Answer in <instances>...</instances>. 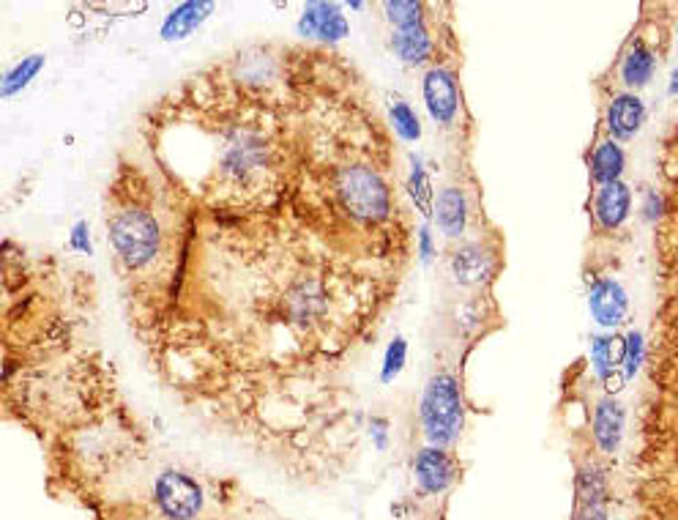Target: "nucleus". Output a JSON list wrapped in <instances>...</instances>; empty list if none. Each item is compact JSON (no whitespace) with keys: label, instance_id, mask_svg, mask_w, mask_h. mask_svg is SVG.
I'll return each mask as SVG.
<instances>
[{"label":"nucleus","instance_id":"12","mask_svg":"<svg viewBox=\"0 0 678 520\" xmlns=\"http://www.w3.org/2000/svg\"><path fill=\"white\" fill-rule=\"evenodd\" d=\"M629 206H632V192H629L627 184H605L596 195V219L602 222V228L613 230L618 228L629 214Z\"/></svg>","mask_w":678,"mask_h":520},{"label":"nucleus","instance_id":"15","mask_svg":"<svg viewBox=\"0 0 678 520\" xmlns=\"http://www.w3.org/2000/svg\"><path fill=\"white\" fill-rule=\"evenodd\" d=\"M621 173H624V151H621V146L613 143V140L596 146L594 156H591V176H594V181H599L602 187L616 184Z\"/></svg>","mask_w":678,"mask_h":520},{"label":"nucleus","instance_id":"13","mask_svg":"<svg viewBox=\"0 0 678 520\" xmlns=\"http://www.w3.org/2000/svg\"><path fill=\"white\" fill-rule=\"evenodd\" d=\"M391 50L397 52V58L405 63H427L435 52V42H432L427 25H416V28H402V31H394L391 36Z\"/></svg>","mask_w":678,"mask_h":520},{"label":"nucleus","instance_id":"16","mask_svg":"<svg viewBox=\"0 0 678 520\" xmlns=\"http://www.w3.org/2000/svg\"><path fill=\"white\" fill-rule=\"evenodd\" d=\"M47 58L44 55H28L20 63H14L9 72L3 74V83H0V99H11L14 94L25 91L28 85L36 80V74L42 72Z\"/></svg>","mask_w":678,"mask_h":520},{"label":"nucleus","instance_id":"20","mask_svg":"<svg viewBox=\"0 0 678 520\" xmlns=\"http://www.w3.org/2000/svg\"><path fill=\"white\" fill-rule=\"evenodd\" d=\"M386 14H389V20L397 25V31H402V28H416V25H427V22H424V6L422 3H413V0H394V3H386Z\"/></svg>","mask_w":678,"mask_h":520},{"label":"nucleus","instance_id":"26","mask_svg":"<svg viewBox=\"0 0 678 520\" xmlns=\"http://www.w3.org/2000/svg\"><path fill=\"white\" fill-rule=\"evenodd\" d=\"M659 206H662V203H659L657 195L651 192V195H648V198H646V208H643V211H646V217L648 219H657L659 217Z\"/></svg>","mask_w":678,"mask_h":520},{"label":"nucleus","instance_id":"10","mask_svg":"<svg viewBox=\"0 0 678 520\" xmlns=\"http://www.w3.org/2000/svg\"><path fill=\"white\" fill-rule=\"evenodd\" d=\"M643 118H646V107L640 102V96L635 94L616 96L613 104L607 107V129L618 140H629L635 135L643 124Z\"/></svg>","mask_w":678,"mask_h":520},{"label":"nucleus","instance_id":"11","mask_svg":"<svg viewBox=\"0 0 678 520\" xmlns=\"http://www.w3.org/2000/svg\"><path fill=\"white\" fill-rule=\"evenodd\" d=\"M624 436V408L618 406L616 400H602L594 408V438L602 452L613 455L618 452Z\"/></svg>","mask_w":678,"mask_h":520},{"label":"nucleus","instance_id":"25","mask_svg":"<svg viewBox=\"0 0 678 520\" xmlns=\"http://www.w3.org/2000/svg\"><path fill=\"white\" fill-rule=\"evenodd\" d=\"M386 430H389V422H386L383 416H372L370 436L372 441H375V449H378V452H383V449L389 447V433H386Z\"/></svg>","mask_w":678,"mask_h":520},{"label":"nucleus","instance_id":"22","mask_svg":"<svg viewBox=\"0 0 678 520\" xmlns=\"http://www.w3.org/2000/svg\"><path fill=\"white\" fill-rule=\"evenodd\" d=\"M69 250L80 252V255H93V241H91V225L85 219H77L69 230Z\"/></svg>","mask_w":678,"mask_h":520},{"label":"nucleus","instance_id":"17","mask_svg":"<svg viewBox=\"0 0 678 520\" xmlns=\"http://www.w3.org/2000/svg\"><path fill=\"white\" fill-rule=\"evenodd\" d=\"M408 195H411L413 206L422 217H430L435 211V195H432V184L427 178V170H424L422 159L419 156H411V178H408Z\"/></svg>","mask_w":678,"mask_h":520},{"label":"nucleus","instance_id":"21","mask_svg":"<svg viewBox=\"0 0 678 520\" xmlns=\"http://www.w3.org/2000/svg\"><path fill=\"white\" fill-rule=\"evenodd\" d=\"M405 359H408V343H405V337H394L386 348V356H383V367H381V381L383 384H391V381H397V375L405 370Z\"/></svg>","mask_w":678,"mask_h":520},{"label":"nucleus","instance_id":"2","mask_svg":"<svg viewBox=\"0 0 678 520\" xmlns=\"http://www.w3.org/2000/svg\"><path fill=\"white\" fill-rule=\"evenodd\" d=\"M156 512L165 520H197L206 507V490L181 468H162L151 485Z\"/></svg>","mask_w":678,"mask_h":520},{"label":"nucleus","instance_id":"27","mask_svg":"<svg viewBox=\"0 0 678 520\" xmlns=\"http://www.w3.org/2000/svg\"><path fill=\"white\" fill-rule=\"evenodd\" d=\"M670 96H678V69L673 72V77H670V88H668Z\"/></svg>","mask_w":678,"mask_h":520},{"label":"nucleus","instance_id":"23","mask_svg":"<svg viewBox=\"0 0 678 520\" xmlns=\"http://www.w3.org/2000/svg\"><path fill=\"white\" fill-rule=\"evenodd\" d=\"M643 362V337L640 332H629L624 337V364H627V378L637 373V367Z\"/></svg>","mask_w":678,"mask_h":520},{"label":"nucleus","instance_id":"18","mask_svg":"<svg viewBox=\"0 0 678 520\" xmlns=\"http://www.w3.org/2000/svg\"><path fill=\"white\" fill-rule=\"evenodd\" d=\"M624 359V343L616 337H594L591 340V362L599 378L616 373V364Z\"/></svg>","mask_w":678,"mask_h":520},{"label":"nucleus","instance_id":"3","mask_svg":"<svg viewBox=\"0 0 678 520\" xmlns=\"http://www.w3.org/2000/svg\"><path fill=\"white\" fill-rule=\"evenodd\" d=\"M296 31L301 39H318L323 44H334L350 33L348 17L337 3H307L298 17Z\"/></svg>","mask_w":678,"mask_h":520},{"label":"nucleus","instance_id":"14","mask_svg":"<svg viewBox=\"0 0 678 520\" xmlns=\"http://www.w3.org/2000/svg\"><path fill=\"white\" fill-rule=\"evenodd\" d=\"M654 66H657L654 52L648 50L643 42H635L624 55V61H621V80L629 88H643L651 80Z\"/></svg>","mask_w":678,"mask_h":520},{"label":"nucleus","instance_id":"5","mask_svg":"<svg viewBox=\"0 0 678 520\" xmlns=\"http://www.w3.org/2000/svg\"><path fill=\"white\" fill-rule=\"evenodd\" d=\"M413 474H416V485L427 496H438L454 482V460L449 458L446 449L438 447H424L419 449V455L413 460Z\"/></svg>","mask_w":678,"mask_h":520},{"label":"nucleus","instance_id":"4","mask_svg":"<svg viewBox=\"0 0 678 520\" xmlns=\"http://www.w3.org/2000/svg\"><path fill=\"white\" fill-rule=\"evenodd\" d=\"M424 104L435 124L446 126L457 118L460 91H457L454 72H449L446 66H432L430 72L424 74Z\"/></svg>","mask_w":678,"mask_h":520},{"label":"nucleus","instance_id":"24","mask_svg":"<svg viewBox=\"0 0 678 520\" xmlns=\"http://www.w3.org/2000/svg\"><path fill=\"white\" fill-rule=\"evenodd\" d=\"M416 255L422 263H430L432 255H435V244H432V233L427 225L416 230Z\"/></svg>","mask_w":678,"mask_h":520},{"label":"nucleus","instance_id":"6","mask_svg":"<svg viewBox=\"0 0 678 520\" xmlns=\"http://www.w3.org/2000/svg\"><path fill=\"white\" fill-rule=\"evenodd\" d=\"M588 307H591V315L599 326L605 329H613L618 323H624L627 318V291L621 288V282L610 280V277H599L591 285L588 291Z\"/></svg>","mask_w":678,"mask_h":520},{"label":"nucleus","instance_id":"19","mask_svg":"<svg viewBox=\"0 0 678 520\" xmlns=\"http://www.w3.org/2000/svg\"><path fill=\"white\" fill-rule=\"evenodd\" d=\"M389 121L391 129L405 140V143H416L422 137V124H419V115L413 110L411 104L402 102V99H394L389 107Z\"/></svg>","mask_w":678,"mask_h":520},{"label":"nucleus","instance_id":"9","mask_svg":"<svg viewBox=\"0 0 678 520\" xmlns=\"http://www.w3.org/2000/svg\"><path fill=\"white\" fill-rule=\"evenodd\" d=\"M435 222L441 233H446L449 239L463 236L465 225H468V200L465 192L457 187H446L435 200Z\"/></svg>","mask_w":678,"mask_h":520},{"label":"nucleus","instance_id":"1","mask_svg":"<svg viewBox=\"0 0 678 520\" xmlns=\"http://www.w3.org/2000/svg\"><path fill=\"white\" fill-rule=\"evenodd\" d=\"M419 416H422V430L430 441V447L446 449L460 438L465 425V408L460 384H457L454 375H432L424 386Z\"/></svg>","mask_w":678,"mask_h":520},{"label":"nucleus","instance_id":"7","mask_svg":"<svg viewBox=\"0 0 678 520\" xmlns=\"http://www.w3.org/2000/svg\"><path fill=\"white\" fill-rule=\"evenodd\" d=\"M214 11L216 3H211V0H186V3H178L175 9H170L165 22H162L159 36H162L165 42H184V39H189V36L214 14Z\"/></svg>","mask_w":678,"mask_h":520},{"label":"nucleus","instance_id":"8","mask_svg":"<svg viewBox=\"0 0 678 520\" xmlns=\"http://www.w3.org/2000/svg\"><path fill=\"white\" fill-rule=\"evenodd\" d=\"M452 271L460 285H482L487 277H493L495 255L482 244H463L452 255Z\"/></svg>","mask_w":678,"mask_h":520}]
</instances>
